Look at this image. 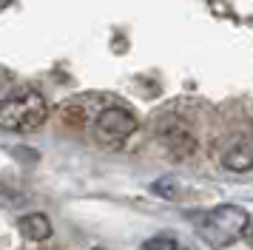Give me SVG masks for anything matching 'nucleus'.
Wrapping results in <instances>:
<instances>
[{"label":"nucleus","instance_id":"obj_1","mask_svg":"<svg viewBox=\"0 0 253 250\" xmlns=\"http://www.w3.org/2000/svg\"><path fill=\"white\" fill-rule=\"evenodd\" d=\"M248 225H251L248 210H242L239 205H219V208H211V210H205L202 216L194 219L196 236L211 248L233 245L248 230Z\"/></svg>","mask_w":253,"mask_h":250},{"label":"nucleus","instance_id":"obj_2","mask_svg":"<svg viewBox=\"0 0 253 250\" xmlns=\"http://www.w3.org/2000/svg\"><path fill=\"white\" fill-rule=\"evenodd\" d=\"M48 105L43 94L32 88L14 91L6 100H0V128L12 134H32L46 123Z\"/></svg>","mask_w":253,"mask_h":250},{"label":"nucleus","instance_id":"obj_3","mask_svg":"<svg viewBox=\"0 0 253 250\" xmlns=\"http://www.w3.org/2000/svg\"><path fill=\"white\" fill-rule=\"evenodd\" d=\"M137 131V120L134 114L120 108V105H111V108H103L97 123H94V134L103 145H120L126 142L128 136Z\"/></svg>","mask_w":253,"mask_h":250},{"label":"nucleus","instance_id":"obj_4","mask_svg":"<svg viewBox=\"0 0 253 250\" xmlns=\"http://www.w3.org/2000/svg\"><path fill=\"white\" fill-rule=\"evenodd\" d=\"M17 227H20V233H23L26 239H32V242H43V239L51 236V222H48L43 213L23 216V219L17 222Z\"/></svg>","mask_w":253,"mask_h":250},{"label":"nucleus","instance_id":"obj_5","mask_svg":"<svg viewBox=\"0 0 253 250\" xmlns=\"http://www.w3.org/2000/svg\"><path fill=\"white\" fill-rule=\"evenodd\" d=\"M222 162H225V168H230V170H248V168H253V148H248L245 142H236L233 148L225 151Z\"/></svg>","mask_w":253,"mask_h":250},{"label":"nucleus","instance_id":"obj_6","mask_svg":"<svg viewBox=\"0 0 253 250\" xmlns=\"http://www.w3.org/2000/svg\"><path fill=\"white\" fill-rule=\"evenodd\" d=\"M142 250H188V248H182L173 236H154L142 245Z\"/></svg>","mask_w":253,"mask_h":250},{"label":"nucleus","instance_id":"obj_7","mask_svg":"<svg viewBox=\"0 0 253 250\" xmlns=\"http://www.w3.org/2000/svg\"><path fill=\"white\" fill-rule=\"evenodd\" d=\"M248 233H251V242H253V219H251V225H248Z\"/></svg>","mask_w":253,"mask_h":250}]
</instances>
